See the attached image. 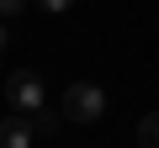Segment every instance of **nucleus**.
Returning <instances> with one entry per match:
<instances>
[{
    "label": "nucleus",
    "mask_w": 159,
    "mask_h": 148,
    "mask_svg": "<svg viewBox=\"0 0 159 148\" xmlns=\"http://www.w3.org/2000/svg\"><path fill=\"white\" fill-rule=\"evenodd\" d=\"M32 132H37V137H53V132H58V111H53V106H43V111L32 116Z\"/></svg>",
    "instance_id": "39448f33"
},
{
    "label": "nucleus",
    "mask_w": 159,
    "mask_h": 148,
    "mask_svg": "<svg viewBox=\"0 0 159 148\" xmlns=\"http://www.w3.org/2000/svg\"><path fill=\"white\" fill-rule=\"evenodd\" d=\"M6 101L21 111V116H37L43 106H48V90H43V74H32V69H16L11 80H6Z\"/></svg>",
    "instance_id": "f257e3e1"
},
{
    "label": "nucleus",
    "mask_w": 159,
    "mask_h": 148,
    "mask_svg": "<svg viewBox=\"0 0 159 148\" xmlns=\"http://www.w3.org/2000/svg\"><path fill=\"white\" fill-rule=\"evenodd\" d=\"M11 48V32H6V21H0V53H6Z\"/></svg>",
    "instance_id": "6e6552de"
},
{
    "label": "nucleus",
    "mask_w": 159,
    "mask_h": 148,
    "mask_svg": "<svg viewBox=\"0 0 159 148\" xmlns=\"http://www.w3.org/2000/svg\"><path fill=\"white\" fill-rule=\"evenodd\" d=\"M32 137H37V132H32V122H27L21 111H11L6 122H0V148H32Z\"/></svg>",
    "instance_id": "7ed1b4c3"
},
{
    "label": "nucleus",
    "mask_w": 159,
    "mask_h": 148,
    "mask_svg": "<svg viewBox=\"0 0 159 148\" xmlns=\"http://www.w3.org/2000/svg\"><path fill=\"white\" fill-rule=\"evenodd\" d=\"M101 111H106V90H101V85L80 80V85L64 90V122H96Z\"/></svg>",
    "instance_id": "f03ea898"
},
{
    "label": "nucleus",
    "mask_w": 159,
    "mask_h": 148,
    "mask_svg": "<svg viewBox=\"0 0 159 148\" xmlns=\"http://www.w3.org/2000/svg\"><path fill=\"white\" fill-rule=\"evenodd\" d=\"M27 11V0H0V21H11V16H21Z\"/></svg>",
    "instance_id": "423d86ee"
},
{
    "label": "nucleus",
    "mask_w": 159,
    "mask_h": 148,
    "mask_svg": "<svg viewBox=\"0 0 159 148\" xmlns=\"http://www.w3.org/2000/svg\"><path fill=\"white\" fill-rule=\"evenodd\" d=\"M138 148H159V111H148L138 122Z\"/></svg>",
    "instance_id": "20e7f679"
},
{
    "label": "nucleus",
    "mask_w": 159,
    "mask_h": 148,
    "mask_svg": "<svg viewBox=\"0 0 159 148\" xmlns=\"http://www.w3.org/2000/svg\"><path fill=\"white\" fill-rule=\"evenodd\" d=\"M37 6H43V11H48V16H64V11H69V6H74V0H37Z\"/></svg>",
    "instance_id": "0eeeda50"
}]
</instances>
